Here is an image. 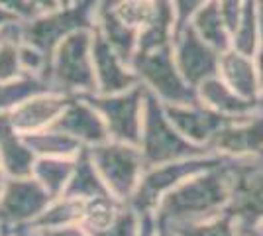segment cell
<instances>
[{
	"label": "cell",
	"instance_id": "6da1fadb",
	"mask_svg": "<svg viewBox=\"0 0 263 236\" xmlns=\"http://www.w3.org/2000/svg\"><path fill=\"white\" fill-rule=\"evenodd\" d=\"M236 161H226L183 181L159 201L154 213L167 226L197 223L226 213L232 195V171Z\"/></svg>",
	"mask_w": 263,
	"mask_h": 236
},
{
	"label": "cell",
	"instance_id": "7a4b0ae2",
	"mask_svg": "<svg viewBox=\"0 0 263 236\" xmlns=\"http://www.w3.org/2000/svg\"><path fill=\"white\" fill-rule=\"evenodd\" d=\"M45 81L69 97H85L97 90L92 67V30L69 35L49 56Z\"/></svg>",
	"mask_w": 263,
	"mask_h": 236
},
{
	"label": "cell",
	"instance_id": "3957f363",
	"mask_svg": "<svg viewBox=\"0 0 263 236\" xmlns=\"http://www.w3.org/2000/svg\"><path fill=\"white\" fill-rule=\"evenodd\" d=\"M100 0H73L55 10L40 12L20 22V40L51 56L53 49L69 35L92 30Z\"/></svg>",
	"mask_w": 263,
	"mask_h": 236
},
{
	"label": "cell",
	"instance_id": "277c9868",
	"mask_svg": "<svg viewBox=\"0 0 263 236\" xmlns=\"http://www.w3.org/2000/svg\"><path fill=\"white\" fill-rule=\"evenodd\" d=\"M226 161H232V159L206 152V154L183 157V159L167 161V164H159V166H147L143 169L138 189L134 191L128 205L140 214H154L159 201L169 191L179 187L183 181L204 171V169L226 164Z\"/></svg>",
	"mask_w": 263,
	"mask_h": 236
},
{
	"label": "cell",
	"instance_id": "5b68a950",
	"mask_svg": "<svg viewBox=\"0 0 263 236\" xmlns=\"http://www.w3.org/2000/svg\"><path fill=\"white\" fill-rule=\"evenodd\" d=\"M138 148L142 152L145 168L209 152V150H202V148L191 144L185 136L177 130L175 124L169 120L163 104L152 95H147V101H145Z\"/></svg>",
	"mask_w": 263,
	"mask_h": 236
},
{
	"label": "cell",
	"instance_id": "8992f818",
	"mask_svg": "<svg viewBox=\"0 0 263 236\" xmlns=\"http://www.w3.org/2000/svg\"><path fill=\"white\" fill-rule=\"evenodd\" d=\"M132 69L145 93L155 97L161 104L197 101V90L186 83L177 67L173 45L136 53L132 59Z\"/></svg>",
	"mask_w": 263,
	"mask_h": 236
},
{
	"label": "cell",
	"instance_id": "52a82bcc",
	"mask_svg": "<svg viewBox=\"0 0 263 236\" xmlns=\"http://www.w3.org/2000/svg\"><path fill=\"white\" fill-rule=\"evenodd\" d=\"M87 152L99 169L106 191L124 203L130 201L145 169L140 148L136 144L106 140L99 146L87 148Z\"/></svg>",
	"mask_w": 263,
	"mask_h": 236
},
{
	"label": "cell",
	"instance_id": "ba28073f",
	"mask_svg": "<svg viewBox=\"0 0 263 236\" xmlns=\"http://www.w3.org/2000/svg\"><path fill=\"white\" fill-rule=\"evenodd\" d=\"M85 99L100 114L102 122L106 126L108 140L138 146L145 101H147V93L142 85H136L120 93H112V95L90 93V95H85Z\"/></svg>",
	"mask_w": 263,
	"mask_h": 236
},
{
	"label": "cell",
	"instance_id": "9c48e42d",
	"mask_svg": "<svg viewBox=\"0 0 263 236\" xmlns=\"http://www.w3.org/2000/svg\"><path fill=\"white\" fill-rule=\"evenodd\" d=\"M51 199L32 175L8 177L0 195V230L32 226Z\"/></svg>",
	"mask_w": 263,
	"mask_h": 236
},
{
	"label": "cell",
	"instance_id": "30bf717a",
	"mask_svg": "<svg viewBox=\"0 0 263 236\" xmlns=\"http://www.w3.org/2000/svg\"><path fill=\"white\" fill-rule=\"evenodd\" d=\"M226 213L241 230L263 221V157L236 161L232 171V195Z\"/></svg>",
	"mask_w": 263,
	"mask_h": 236
},
{
	"label": "cell",
	"instance_id": "8fae6325",
	"mask_svg": "<svg viewBox=\"0 0 263 236\" xmlns=\"http://www.w3.org/2000/svg\"><path fill=\"white\" fill-rule=\"evenodd\" d=\"M209 150L232 161L263 157V106L243 118L224 124Z\"/></svg>",
	"mask_w": 263,
	"mask_h": 236
},
{
	"label": "cell",
	"instance_id": "7c38bea8",
	"mask_svg": "<svg viewBox=\"0 0 263 236\" xmlns=\"http://www.w3.org/2000/svg\"><path fill=\"white\" fill-rule=\"evenodd\" d=\"M173 57L181 75L193 89H197L206 79L216 77L218 73L220 51L202 42L189 26L175 35Z\"/></svg>",
	"mask_w": 263,
	"mask_h": 236
},
{
	"label": "cell",
	"instance_id": "4fadbf2b",
	"mask_svg": "<svg viewBox=\"0 0 263 236\" xmlns=\"http://www.w3.org/2000/svg\"><path fill=\"white\" fill-rule=\"evenodd\" d=\"M71 99L73 97H69L65 93H59L55 89H44L28 97L26 101L20 102L16 108H12L10 113L4 116L12 128L20 134L42 132L45 128L53 126Z\"/></svg>",
	"mask_w": 263,
	"mask_h": 236
},
{
	"label": "cell",
	"instance_id": "5bb4252c",
	"mask_svg": "<svg viewBox=\"0 0 263 236\" xmlns=\"http://www.w3.org/2000/svg\"><path fill=\"white\" fill-rule=\"evenodd\" d=\"M169 120L175 128L195 146L209 150L210 142L220 132V128L230 120L220 116L218 113L210 111L202 102H183V104H163ZM210 152V150H209Z\"/></svg>",
	"mask_w": 263,
	"mask_h": 236
},
{
	"label": "cell",
	"instance_id": "9a60e30c",
	"mask_svg": "<svg viewBox=\"0 0 263 236\" xmlns=\"http://www.w3.org/2000/svg\"><path fill=\"white\" fill-rule=\"evenodd\" d=\"M92 67H95V85L100 95H112L132 89L138 83L132 63L110 47L95 30H92Z\"/></svg>",
	"mask_w": 263,
	"mask_h": 236
},
{
	"label": "cell",
	"instance_id": "2e32d148",
	"mask_svg": "<svg viewBox=\"0 0 263 236\" xmlns=\"http://www.w3.org/2000/svg\"><path fill=\"white\" fill-rule=\"evenodd\" d=\"M53 128L75 140L83 150L99 146L108 140L106 126L100 114L85 97H73L63 108V113L59 114V118L55 120Z\"/></svg>",
	"mask_w": 263,
	"mask_h": 236
},
{
	"label": "cell",
	"instance_id": "e0dca14e",
	"mask_svg": "<svg viewBox=\"0 0 263 236\" xmlns=\"http://www.w3.org/2000/svg\"><path fill=\"white\" fill-rule=\"evenodd\" d=\"M216 75L234 93H238L241 99L259 102V77H257L255 56H246V53H240V51L228 47V49L220 51Z\"/></svg>",
	"mask_w": 263,
	"mask_h": 236
},
{
	"label": "cell",
	"instance_id": "ac0fdd59",
	"mask_svg": "<svg viewBox=\"0 0 263 236\" xmlns=\"http://www.w3.org/2000/svg\"><path fill=\"white\" fill-rule=\"evenodd\" d=\"M195 90H197L198 102H202L204 106H209L210 111L218 113L220 116H224L228 120H238V118H243L248 114L255 113L257 108H261L259 102L241 99L240 95L234 93L218 75L206 79Z\"/></svg>",
	"mask_w": 263,
	"mask_h": 236
},
{
	"label": "cell",
	"instance_id": "d6986e66",
	"mask_svg": "<svg viewBox=\"0 0 263 236\" xmlns=\"http://www.w3.org/2000/svg\"><path fill=\"white\" fill-rule=\"evenodd\" d=\"M92 30L110 45L114 47L124 59H132L138 51V38L140 32H136L134 28L126 26L120 18L112 12L110 4L106 0H100L97 6V14H95V26Z\"/></svg>",
	"mask_w": 263,
	"mask_h": 236
},
{
	"label": "cell",
	"instance_id": "ffe728a7",
	"mask_svg": "<svg viewBox=\"0 0 263 236\" xmlns=\"http://www.w3.org/2000/svg\"><path fill=\"white\" fill-rule=\"evenodd\" d=\"M0 164L8 177L32 175V168L35 164V156L24 134L12 128L4 114H0Z\"/></svg>",
	"mask_w": 263,
	"mask_h": 236
},
{
	"label": "cell",
	"instance_id": "44dd1931",
	"mask_svg": "<svg viewBox=\"0 0 263 236\" xmlns=\"http://www.w3.org/2000/svg\"><path fill=\"white\" fill-rule=\"evenodd\" d=\"M106 193L108 191H106V185L100 177L99 169L95 168L87 150H83L73 159V169H71V175H69L63 195L79 199V201H88V199H95V197L106 195Z\"/></svg>",
	"mask_w": 263,
	"mask_h": 236
},
{
	"label": "cell",
	"instance_id": "7402d4cb",
	"mask_svg": "<svg viewBox=\"0 0 263 236\" xmlns=\"http://www.w3.org/2000/svg\"><path fill=\"white\" fill-rule=\"evenodd\" d=\"M189 28L202 42H206L218 51H224V49L230 47V28H228V22H226V18H224V14L220 10L216 0H209L198 10L191 18Z\"/></svg>",
	"mask_w": 263,
	"mask_h": 236
},
{
	"label": "cell",
	"instance_id": "603a6c76",
	"mask_svg": "<svg viewBox=\"0 0 263 236\" xmlns=\"http://www.w3.org/2000/svg\"><path fill=\"white\" fill-rule=\"evenodd\" d=\"M75 157H35L32 177L51 197H61L67 187Z\"/></svg>",
	"mask_w": 263,
	"mask_h": 236
},
{
	"label": "cell",
	"instance_id": "cb8c5ba5",
	"mask_svg": "<svg viewBox=\"0 0 263 236\" xmlns=\"http://www.w3.org/2000/svg\"><path fill=\"white\" fill-rule=\"evenodd\" d=\"M35 157H75L83 152L75 140H71L57 128H45L42 132L24 134Z\"/></svg>",
	"mask_w": 263,
	"mask_h": 236
},
{
	"label": "cell",
	"instance_id": "d4e9b609",
	"mask_svg": "<svg viewBox=\"0 0 263 236\" xmlns=\"http://www.w3.org/2000/svg\"><path fill=\"white\" fill-rule=\"evenodd\" d=\"M230 47L246 56H255L261 47L257 32V0H248L240 12L230 32Z\"/></svg>",
	"mask_w": 263,
	"mask_h": 236
},
{
	"label": "cell",
	"instance_id": "484cf974",
	"mask_svg": "<svg viewBox=\"0 0 263 236\" xmlns=\"http://www.w3.org/2000/svg\"><path fill=\"white\" fill-rule=\"evenodd\" d=\"M128 203L120 201L116 197H112L110 193L100 195L95 199L83 201V214H81V226L87 228L88 232H99L118 216L124 211Z\"/></svg>",
	"mask_w": 263,
	"mask_h": 236
},
{
	"label": "cell",
	"instance_id": "4316f807",
	"mask_svg": "<svg viewBox=\"0 0 263 236\" xmlns=\"http://www.w3.org/2000/svg\"><path fill=\"white\" fill-rule=\"evenodd\" d=\"M83 214V201L73 197H53L47 203L44 213L33 223V228H63V226L81 225Z\"/></svg>",
	"mask_w": 263,
	"mask_h": 236
},
{
	"label": "cell",
	"instance_id": "83f0119b",
	"mask_svg": "<svg viewBox=\"0 0 263 236\" xmlns=\"http://www.w3.org/2000/svg\"><path fill=\"white\" fill-rule=\"evenodd\" d=\"M44 89H51L47 81L42 77H32V75H22L14 81L0 83V114H8L28 97Z\"/></svg>",
	"mask_w": 263,
	"mask_h": 236
},
{
	"label": "cell",
	"instance_id": "f1b7e54d",
	"mask_svg": "<svg viewBox=\"0 0 263 236\" xmlns=\"http://www.w3.org/2000/svg\"><path fill=\"white\" fill-rule=\"evenodd\" d=\"M177 236H241L240 225L228 213H220L197 223L171 226Z\"/></svg>",
	"mask_w": 263,
	"mask_h": 236
},
{
	"label": "cell",
	"instance_id": "f546056e",
	"mask_svg": "<svg viewBox=\"0 0 263 236\" xmlns=\"http://www.w3.org/2000/svg\"><path fill=\"white\" fill-rule=\"evenodd\" d=\"M112 12L120 18L126 26L142 32L152 22L157 8V0H106Z\"/></svg>",
	"mask_w": 263,
	"mask_h": 236
},
{
	"label": "cell",
	"instance_id": "4dcf8cb0",
	"mask_svg": "<svg viewBox=\"0 0 263 236\" xmlns=\"http://www.w3.org/2000/svg\"><path fill=\"white\" fill-rule=\"evenodd\" d=\"M18 28H20V22L10 26L6 38L0 42V83L14 81L24 75L22 65H20V53H18V45H20Z\"/></svg>",
	"mask_w": 263,
	"mask_h": 236
},
{
	"label": "cell",
	"instance_id": "1f68e13d",
	"mask_svg": "<svg viewBox=\"0 0 263 236\" xmlns=\"http://www.w3.org/2000/svg\"><path fill=\"white\" fill-rule=\"evenodd\" d=\"M140 228H142V214L134 211L130 205H126L124 211L106 228L92 232L90 236H140Z\"/></svg>",
	"mask_w": 263,
	"mask_h": 236
},
{
	"label": "cell",
	"instance_id": "d6a6232c",
	"mask_svg": "<svg viewBox=\"0 0 263 236\" xmlns=\"http://www.w3.org/2000/svg\"><path fill=\"white\" fill-rule=\"evenodd\" d=\"M18 53H20V65H22L24 75H32V77L45 79L47 65H49V56L44 53L42 49L33 47L20 40L18 45Z\"/></svg>",
	"mask_w": 263,
	"mask_h": 236
},
{
	"label": "cell",
	"instance_id": "836d02e7",
	"mask_svg": "<svg viewBox=\"0 0 263 236\" xmlns=\"http://www.w3.org/2000/svg\"><path fill=\"white\" fill-rule=\"evenodd\" d=\"M171 2V8L175 12V20H177V34L189 26L191 18L197 14L209 0H169Z\"/></svg>",
	"mask_w": 263,
	"mask_h": 236
},
{
	"label": "cell",
	"instance_id": "e575fe53",
	"mask_svg": "<svg viewBox=\"0 0 263 236\" xmlns=\"http://www.w3.org/2000/svg\"><path fill=\"white\" fill-rule=\"evenodd\" d=\"M0 8L8 10L10 14H14L18 20H30L32 16H35V10L30 6L28 0H0Z\"/></svg>",
	"mask_w": 263,
	"mask_h": 236
},
{
	"label": "cell",
	"instance_id": "d590c367",
	"mask_svg": "<svg viewBox=\"0 0 263 236\" xmlns=\"http://www.w3.org/2000/svg\"><path fill=\"white\" fill-rule=\"evenodd\" d=\"M35 236H90L81 225L63 226V228H35Z\"/></svg>",
	"mask_w": 263,
	"mask_h": 236
},
{
	"label": "cell",
	"instance_id": "8d00e7d4",
	"mask_svg": "<svg viewBox=\"0 0 263 236\" xmlns=\"http://www.w3.org/2000/svg\"><path fill=\"white\" fill-rule=\"evenodd\" d=\"M28 2H30V6L35 10V14L55 10V8H59V6H61V0H28Z\"/></svg>",
	"mask_w": 263,
	"mask_h": 236
},
{
	"label": "cell",
	"instance_id": "74e56055",
	"mask_svg": "<svg viewBox=\"0 0 263 236\" xmlns=\"http://www.w3.org/2000/svg\"><path fill=\"white\" fill-rule=\"evenodd\" d=\"M140 236H157V225H155L154 214H142Z\"/></svg>",
	"mask_w": 263,
	"mask_h": 236
},
{
	"label": "cell",
	"instance_id": "f35d334b",
	"mask_svg": "<svg viewBox=\"0 0 263 236\" xmlns=\"http://www.w3.org/2000/svg\"><path fill=\"white\" fill-rule=\"evenodd\" d=\"M255 65H257V77H259V102L263 106V45L255 53Z\"/></svg>",
	"mask_w": 263,
	"mask_h": 236
},
{
	"label": "cell",
	"instance_id": "ab89813d",
	"mask_svg": "<svg viewBox=\"0 0 263 236\" xmlns=\"http://www.w3.org/2000/svg\"><path fill=\"white\" fill-rule=\"evenodd\" d=\"M22 22V20H18L14 14H10L8 10H4V8H0V30H6V28H10L14 24Z\"/></svg>",
	"mask_w": 263,
	"mask_h": 236
},
{
	"label": "cell",
	"instance_id": "60d3db41",
	"mask_svg": "<svg viewBox=\"0 0 263 236\" xmlns=\"http://www.w3.org/2000/svg\"><path fill=\"white\" fill-rule=\"evenodd\" d=\"M257 32H259V44L263 45V0H257Z\"/></svg>",
	"mask_w": 263,
	"mask_h": 236
},
{
	"label": "cell",
	"instance_id": "b9f144b4",
	"mask_svg": "<svg viewBox=\"0 0 263 236\" xmlns=\"http://www.w3.org/2000/svg\"><path fill=\"white\" fill-rule=\"evenodd\" d=\"M241 234L243 236H263V221H259L253 228H246V230H241Z\"/></svg>",
	"mask_w": 263,
	"mask_h": 236
},
{
	"label": "cell",
	"instance_id": "7bdbcfd3",
	"mask_svg": "<svg viewBox=\"0 0 263 236\" xmlns=\"http://www.w3.org/2000/svg\"><path fill=\"white\" fill-rule=\"evenodd\" d=\"M155 225H157V236H177L175 230H173L171 226L161 225V223H157V221H155Z\"/></svg>",
	"mask_w": 263,
	"mask_h": 236
},
{
	"label": "cell",
	"instance_id": "ee69618b",
	"mask_svg": "<svg viewBox=\"0 0 263 236\" xmlns=\"http://www.w3.org/2000/svg\"><path fill=\"white\" fill-rule=\"evenodd\" d=\"M6 181H8V175H6V171H4V168H2V164H0V195H2V189H4Z\"/></svg>",
	"mask_w": 263,
	"mask_h": 236
},
{
	"label": "cell",
	"instance_id": "f6af8a7d",
	"mask_svg": "<svg viewBox=\"0 0 263 236\" xmlns=\"http://www.w3.org/2000/svg\"><path fill=\"white\" fill-rule=\"evenodd\" d=\"M6 32H8V28H6V30H0V42L6 38Z\"/></svg>",
	"mask_w": 263,
	"mask_h": 236
},
{
	"label": "cell",
	"instance_id": "bcb514c9",
	"mask_svg": "<svg viewBox=\"0 0 263 236\" xmlns=\"http://www.w3.org/2000/svg\"><path fill=\"white\" fill-rule=\"evenodd\" d=\"M71 2H73V0H61V6H63V4H71Z\"/></svg>",
	"mask_w": 263,
	"mask_h": 236
},
{
	"label": "cell",
	"instance_id": "7dc6e473",
	"mask_svg": "<svg viewBox=\"0 0 263 236\" xmlns=\"http://www.w3.org/2000/svg\"><path fill=\"white\" fill-rule=\"evenodd\" d=\"M241 236H243V234H241Z\"/></svg>",
	"mask_w": 263,
	"mask_h": 236
}]
</instances>
